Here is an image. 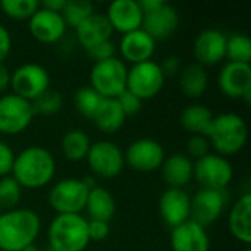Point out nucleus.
<instances>
[{
	"label": "nucleus",
	"instance_id": "c9c22d12",
	"mask_svg": "<svg viewBox=\"0 0 251 251\" xmlns=\"http://www.w3.org/2000/svg\"><path fill=\"white\" fill-rule=\"evenodd\" d=\"M210 144L209 140L204 135H191L187 141V156L193 160H199L201 157H204L206 154H209L210 151Z\"/></svg>",
	"mask_w": 251,
	"mask_h": 251
},
{
	"label": "nucleus",
	"instance_id": "bb28decb",
	"mask_svg": "<svg viewBox=\"0 0 251 251\" xmlns=\"http://www.w3.org/2000/svg\"><path fill=\"white\" fill-rule=\"evenodd\" d=\"M209 87V75L204 66L190 63L179 72V88L190 99H200Z\"/></svg>",
	"mask_w": 251,
	"mask_h": 251
},
{
	"label": "nucleus",
	"instance_id": "2f4dec72",
	"mask_svg": "<svg viewBox=\"0 0 251 251\" xmlns=\"http://www.w3.org/2000/svg\"><path fill=\"white\" fill-rule=\"evenodd\" d=\"M101 101H103V97L91 87H81L75 93V97H74L76 110L87 119H93Z\"/></svg>",
	"mask_w": 251,
	"mask_h": 251
},
{
	"label": "nucleus",
	"instance_id": "39448f33",
	"mask_svg": "<svg viewBox=\"0 0 251 251\" xmlns=\"http://www.w3.org/2000/svg\"><path fill=\"white\" fill-rule=\"evenodd\" d=\"M126 75L128 68L118 57L96 62L90 72V87L103 99H116L126 90Z\"/></svg>",
	"mask_w": 251,
	"mask_h": 251
},
{
	"label": "nucleus",
	"instance_id": "dca6fc26",
	"mask_svg": "<svg viewBox=\"0 0 251 251\" xmlns=\"http://www.w3.org/2000/svg\"><path fill=\"white\" fill-rule=\"evenodd\" d=\"M196 63L201 66H212L226 57V35L215 28L201 31L193 46Z\"/></svg>",
	"mask_w": 251,
	"mask_h": 251
},
{
	"label": "nucleus",
	"instance_id": "cd10ccee",
	"mask_svg": "<svg viewBox=\"0 0 251 251\" xmlns=\"http://www.w3.org/2000/svg\"><path fill=\"white\" fill-rule=\"evenodd\" d=\"M213 113L203 104H191L181 113V125L191 135H207L213 121Z\"/></svg>",
	"mask_w": 251,
	"mask_h": 251
},
{
	"label": "nucleus",
	"instance_id": "72a5a7b5",
	"mask_svg": "<svg viewBox=\"0 0 251 251\" xmlns=\"http://www.w3.org/2000/svg\"><path fill=\"white\" fill-rule=\"evenodd\" d=\"M35 115H54L62 109L63 97L57 90L49 88L31 101Z\"/></svg>",
	"mask_w": 251,
	"mask_h": 251
},
{
	"label": "nucleus",
	"instance_id": "473e14b6",
	"mask_svg": "<svg viewBox=\"0 0 251 251\" xmlns=\"http://www.w3.org/2000/svg\"><path fill=\"white\" fill-rule=\"evenodd\" d=\"M38 7L40 3L37 0H1L0 1V9L3 10V13L18 21L29 19L37 12Z\"/></svg>",
	"mask_w": 251,
	"mask_h": 251
},
{
	"label": "nucleus",
	"instance_id": "b1692460",
	"mask_svg": "<svg viewBox=\"0 0 251 251\" xmlns=\"http://www.w3.org/2000/svg\"><path fill=\"white\" fill-rule=\"evenodd\" d=\"M162 176L169 188H182L193 179V160L182 153H175L165 159L162 165Z\"/></svg>",
	"mask_w": 251,
	"mask_h": 251
},
{
	"label": "nucleus",
	"instance_id": "1a4fd4ad",
	"mask_svg": "<svg viewBox=\"0 0 251 251\" xmlns=\"http://www.w3.org/2000/svg\"><path fill=\"white\" fill-rule=\"evenodd\" d=\"M85 159L94 176L101 179L116 178L125 168L124 151L115 143L106 140L93 143Z\"/></svg>",
	"mask_w": 251,
	"mask_h": 251
},
{
	"label": "nucleus",
	"instance_id": "393cba45",
	"mask_svg": "<svg viewBox=\"0 0 251 251\" xmlns=\"http://www.w3.org/2000/svg\"><path fill=\"white\" fill-rule=\"evenodd\" d=\"M91 121L101 132L115 134L125 125L126 116L122 112L116 99H103L100 107L97 109Z\"/></svg>",
	"mask_w": 251,
	"mask_h": 251
},
{
	"label": "nucleus",
	"instance_id": "c03bdc74",
	"mask_svg": "<svg viewBox=\"0 0 251 251\" xmlns=\"http://www.w3.org/2000/svg\"><path fill=\"white\" fill-rule=\"evenodd\" d=\"M66 0H46L43 3H40V6L43 9H47V10H51V12H57L60 13L63 6H65Z\"/></svg>",
	"mask_w": 251,
	"mask_h": 251
},
{
	"label": "nucleus",
	"instance_id": "e433bc0d",
	"mask_svg": "<svg viewBox=\"0 0 251 251\" xmlns=\"http://www.w3.org/2000/svg\"><path fill=\"white\" fill-rule=\"evenodd\" d=\"M116 101L119 103L122 112L125 113V116H134L137 115L141 107H143V100H140L137 96H134L131 91L125 90L124 93H121L118 97H116Z\"/></svg>",
	"mask_w": 251,
	"mask_h": 251
},
{
	"label": "nucleus",
	"instance_id": "423d86ee",
	"mask_svg": "<svg viewBox=\"0 0 251 251\" xmlns=\"http://www.w3.org/2000/svg\"><path fill=\"white\" fill-rule=\"evenodd\" d=\"M90 188L82 179L65 178L56 182L49 193V204L57 215H81L85 209Z\"/></svg>",
	"mask_w": 251,
	"mask_h": 251
},
{
	"label": "nucleus",
	"instance_id": "f257e3e1",
	"mask_svg": "<svg viewBox=\"0 0 251 251\" xmlns=\"http://www.w3.org/2000/svg\"><path fill=\"white\" fill-rule=\"evenodd\" d=\"M54 172L56 160L53 154L44 147L31 146L15 156L12 178L21 185V188L37 190L50 184Z\"/></svg>",
	"mask_w": 251,
	"mask_h": 251
},
{
	"label": "nucleus",
	"instance_id": "aec40b11",
	"mask_svg": "<svg viewBox=\"0 0 251 251\" xmlns=\"http://www.w3.org/2000/svg\"><path fill=\"white\" fill-rule=\"evenodd\" d=\"M171 247L172 251H209L210 238L206 228L190 219L172 228Z\"/></svg>",
	"mask_w": 251,
	"mask_h": 251
},
{
	"label": "nucleus",
	"instance_id": "20e7f679",
	"mask_svg": "<svg viewBox=\"0 0 251 251\" xmlns=\"http://www.w3.org/2000/svg\"><path fill=\"white\" fill-rule=\"evenodd\" d=\"M47 238L51 251H84L90 244L88 221L82 215H56Z\"/></svg>",
	"mask_w": 251,
	"mask_h": 251
},
{
	"label": "nucleus",
	"instance_id": "4468645a",
	"mask_svg": "<svg viewBox=\"0 0 251 251\" xmlns=\"http://www.w3.org/2000/svg\"><path fill=\"white\" fill-rule=\"evenodd\" d=\"M226 207L225 190L201 188L191 199V221L203 228L216 222Z\"/></svg>",
	"mask_w": 251,
	"mask_h": 251
},
{
	"label": "nucleus",
	"instance_id": "2eb2a0df",
	"mask_svg": "<svg viewBox=\"0 0 251 251\" xmlns=\"http://www.w3.org/2000/svg\"><path fill=\"white\" fill-rule=\"evenodd\" d=\"M159 212L171 229L191 219V197L182 188H168L159 200Z\"/></svg>",
	"mask_w": 251,
	"mask_h": 251
},
{
	"label": "nucleus",
	"instance_id": "f03ea898",
	"mask_svg": "<svg viewBox=\"0 0 251 251\" xmlns=\"http://www.w3.org/2000/svg\"><path fill=\"white\" fill-rule=\"evenodd\" d=\"M40 216L31 209H12L0 213V251H22L40 235Z\"/></svg>",
	"mask_w": 251,
	"mask_h": 251
},
{
	"label": "nucleus",
	"instance_id": "6e6552de",
	"mask_svg": "<svg viewBox=\"0 0 251 251\" xmlns=\"http://www.w3.org/2000/svg\"><path fill=\"white\" fill-rule=\"evenodd\" d=\"M193 178H196L201 188L225 190L234 178V169L226 157L209 153L204 157L196 160Z\"/></svg>",
	"mask_w": 251,
	"mask_h": 251
},
{
	"label": "nucleus",
	"instance_id": "4c0bfd02",
	"mask_svg": "<svg viewBox=\"0 0 251 251\" xmlns=\"http://www.w3.org/2000/svg\"><path fill=\"white\" fill-rule=\"evenodd\" d=\"M87 53L94 60V63L96 62H103V60L116 57V44L112 40H109V41L100 43V44L88 49Z\"/></svg>",
	"mask_w": 251,
	"mask_h": 251
},
{
	"label": "nucleus",
	"instance_id": "f704fd0d",
	"mask_svg": "<svg viewBox=\"0 0 251 251\" xmlns=\"http://www.w3.org/2000/svg\"><path fill=\"white\" fill-rule=\"evenodd\" d=\"M22 188L12 176L0 178V209L12 210L21 200Z\"/></svg>",
	"mask_w": 251,
	"mask_h": 251
},
{
	"label": "nucleus",
	"instance_id": "c756f323",
	"mask_svg": "<svg viewBox=\"0 0 251 251\" xmlns=\"http://www.w3.org/2000/svg\"><path fill=\"white\" fill-rule=\"evenodd\" d=\"M93 13H94V4L90 0H66L60 12L66 26L71 28H76Z\"/></svg>",
	"mask_w": 251,
	"mask_h": 251
},
{
	"label": "nucleus",
	"instance_id": "37998d69",
	"mask_svg": "<svg viewBox=\"0 0 251 251\" xmlns=\"http://www.w3.org/2000/svg\"><path fill=\"white\" fill-rule=\"evenodd\" d=\"M9 87H10V72L3 63H0V93L6 91Z\"/></svg>",
	"mask_w": 251,
	"mask_h": 251
},
{
	"label": "nucleus",
	"instance_id": "f8f14e48",
	"mask_svg": "<svg viewBox=\"0 0 251 251\" xmlns=\"http://www.w3.org/2000/svg\"><path fill=\"white\" fill-rule=\"evenodd\" d=\"M125 165L138 172H154L165 162V150L162 144L153 138H140L131 143L124 153Z\"/></svg>",
	"mask_w": 251,
	"mask_h": 251
},
{
	"label": "nucleus",
	"instance_id": "ea45409f",
	"mask_svg": "<svg viewBox=\"0 0 251 251\" xmlns=\"http://www.w3.org/2000/svg\"><path fill=\"white\" fill-rule=\"evenodd\" d=\"M110 234V225L109 222L103 221H88V237L90 241H103Z\"/></svg>",
	"mask_w": 251,
	"mask_h": 251
},
{
	"label": "nucleus",
	"instance_id": "9d476101",
	"mask_svg": "<svg viewBox=\"0 0 251 251\" xmlns=\"http://www.w3.org/2000/svg\"><path fill=\"white\" fill-rule=\"evenodd\" d=\"M35 113L31 101L16 96L4 94L0 97V132L16 135L24 132L32 122Z\"/></svg>",
	"mask_w": 251,
	"mask_h": 251
},
{
	"label": "nucleus",
	"instance_id": "412c9836",
	"mask_svg": "<svg viewBox=\"0 0 251 251\" xmlns=\"http://www.w3.org/2000/svg\"><path fill=\"white\" fill-rule=\"evenodd\" d=\"M119 51L126 62L132 65L151 60L156 51V41L143 29H135L124 34L119 41Z\"/></svg>",
	"mask_w": 251,
	"mask_h": 251
},
{
	"label": "nucleus",
	"instance_id": "7ed1b4c3",
	"mask_svg": "<svg viewBox=\"0 0 251 251\" xmlns=\"http://www.w3.org/2000/svg\"><path fill=\"white\" fill-rule=\"evenodd\" d=\"M206 138L209 144L224 157L240 153L249 140L247 122L234 112L221 113L213 118Z\"/></svg>",
	"mask_w": 251,
	"mask_h": 251
},
{
	"label": "nucleus",
	"instance_id": "0eeeda50",
	"mask_svg": "<svg viewBox=\"0 0 251 251\" xmlns=\"http://www.w3.org/2000/svg\"><path fill=\"white\" fill-rule=\"evenodd\" d=\"M166 76L163 75L160 65L154 60L132 65L126 75V90L137 96L140 100H150L156 97L163 85Z\"/></svg>",
	"mask_w": 251,
	"mask_h": 251
},
{
	"label": "nucleus",
	"instance_id": "5701e85b",
	"mask_svg": "<svg viewBox=\"0 0 251 251\" xmlns=\"http://www.w3.org/2000/svg\"><path fill=\"white\" fill-rule=\"evenodd\" d=\"M229 231L244 246L251 243V194H243L231 207L228 219Z\"/></svg>",
	"mask_w": 251,
	"mask_h": 251
},
{
	"label": "nucleus",
	"instance_id": "6ab92c4d",
	"mask_svg": "<svg viewBox=\"0 0 251 251\" xmlns=\"http://www.w3.org/2000/svg\"><path fill=\"white\" fill-rule=\"evenodd\" d=\"M179 26V13L178 10L163 3L159 9L144 13L143 25L141 28L154 40V41H163L169 38Z\"/></svg>",
	"mask_w": 251,
	"mask_h": 251
},
{
	"label": "nucleus",
	"instance_id": "a19ab883",
	"mask_svg": "<svg viewBox=\"0 0 251 251\" xmlns=\"http://www.w3.org/2000/svg\"><path fill=\"white\" fill-rule=\"evenodd\" d=\"M160 65V69L165 76H174L181 72V59L176 56H168Z\"/></svg>",
	"mask_w": 251,
	"mask_h": 251
},
{
	"label": "nucleus",
	"instance_id": "79ce46f5",
	"mask_svg": "<svg viewBox=\"0 0 251 251\" xmlns=\"http://www.w3.org/2000/svg\"><path fill=\"white\" fill-rule=\"evenodd\" d=\"M12 49V37L7 28L0 25V63L6 60Z\"/></svg>",
	"mask_w": 251,
	"mask_h": 251
},
{
	"label": "nucleus",
	"instance_id": "a211bd4d",
	"mask_svg": "<svg viewBox=\"0 0 251 251\" xmlns=\"http://www.w3.org/2000/svg\"><path fill=\"white\" fill-rule=\"evenodd\" d=\"M106 18L113 31L124 35L141 28L144 13L135 0H115L107 6Z\"/></svg>",
	"mask_w": 251,
	"mask_h": 251
},
{
	"label": "nucleus",
	"instance_id": "49530a36",
	"mask_svg": "<svg viewBox=\"0 0 251 251\" xmlns=\"http://www.w3.org/2000/svg\"><path fill=\"white\" fill-rule=\"evenodd\" d=\"M22 251H38V250H37V247H35V246L32 244V246H29V247L24 249V250H22Z\"/></svg>",
	"mask_w": 251,
	"mask_h": 251
},
{
	"label": "nucleus",
	"instance_id": "58836bf2",
	"mask_svg": "<svg viewBox=\"0 0 251 251\" xmlns=\"http://www.w3.org/2000/svg\"><path fill=\"white\" fill-rule=\"evenodd\" d=\"M15 156L16 154L12 150V147L7 143L0 141V178L7 176L9 174H12Z\"/></svg>",
	"mask_w": 251,
	"mask_h": 251
},
{
	"label": "nucleus",
	"instance_id": "a18cd8bd",
	"mask_svg": "<svg viewBox=\"0 0 251 251\" xmlns=\"http://www.w3.org/2000/svg\"><path fill=\"white\" fill-rule=\"evenodd\" d=\"M138 3H140V7H141L143 13H149V12H153V10L159 9L165 1L163 0H141Z\"/></svg>",
	"mask_w": 251,
	"mask_h": 251
},
{
	"label": "nucleus",
	"instance_id": "de8ad7c7",
	"mask_svg": "<svg viewBox=\"0 0 251 251\" xmlns=\"http://www.w3.org/2000/svg\"><path fill=\"white\" fill-rule=\"evenodd\" d=\"M244 251H251V250H250V249H249V247H247V249H246V250H244Z\"/></svg>",
	"mask_w": 251,
	"mask_h": 251
},
{
	"label": "nucleus",
	"instance_id": "4be33fe9",
	"mask_svg": "<svg viewBox=\"0 0 251 251\" xmlns=\"http://www.w3.org/2000/svg\"><path fill=\"white\" fill-rule=\"evenodd\" d=\"M75 32H76L78 43L85 50H88L100 43L109 41L113 34V28L110 26L106 15L94 12L91 16H88L84 22H81L75 28Z\"/></svg>",
	"mask_w": 251,
	"mask_h": 251
},
{
	"label": "nucleus",
	"instance_id": "f3484780",
	"mask_svg": "<svg viewBox=\"0 0 251 251\" xmlns=\"http://www.w3.org/2000/svg\"><path fill=\"white\" fill-rule=\"evenodd\" d=\"M28 28L32 37L44 44H53L63 38L66 24L60 13L43 9L41 6L28 19Z\"/></svg>",
	"mask_w": 251,
	"mask_h": 251
},
{
	"label": "nucleus",
	"instance_id": "a878e982",
	"mask_svg": "<svg viewBox=\"0 0 251 251\" xmlns=\"http://www.w3.org/2000/svg\"><path fill=\"white\" fill-rule=\"evenodd\" d=\"M85 209L90 215V219L110 222L116 212L115 197L112 196L110 191L97 185L90 190Z\"/></svg>",
	"mask_w": 251,
	"mask_h": 251
},
{
	"label": "nucleus",
	"instance_id": "7c9ffc66",
	"mask_svg": "<svg viewBox=\"0 0 251 251\" xmlns=\"http://www.w3.org/2000/svg\"><path fill=\"white\" fill-rule=\"evenodd\" d=\"M226 57L229 62L247 63L251 60V40L246 34H232L226 37Z\"/></svg>",
	"mask_w": 251,
	"mask_h": 251
},
{
	"label": "nucleus",
	"instance_id": "c85d7f7f",
	"mask_svg": "<svg viewBox=\"0 0 251 251\" xmlns=\"http://www.w3.org/2000/svg\"><path fill=\"white\" fill-rule=\"evenodd\" d=\"M62 151L71 162H79L87 157L91 147L90 137L81 129H71L62 138Z\"/></svg>",
	"mask_w": 251,
	"mask_h": 251
},
{
	"label": "nucleus",
	"instance_id": "ddd939ff",
	"mask_svg": "<svg viewBox=\"0 0 251 251\" xmlns=\"http://www.w3.org/2000/svg\"><path fill=\"white\" fill-rule=\"evenodd\" d=\"M219 88L229 99L251 103V66L247 63L228 62L219 72Z\"/></svg>",
	"mask_w": 251,
	"mask_h": 251
},
{
	"label": "nucleus",
	"instance_id": "9b49d317",
	"mask_svg": "<svg viewBox=\"0 0 251 251\" xmlns=\"http://www.w3.org/2000/svg\"><path fill=\"white\" fill-rule=\"evenodd\" d=\"M13 94L32 101L50 88V75L38 63H24L10 74Z\"/></svg>",
	"mask_w": 251,
	"mask_h": 251
}]
</instances>
